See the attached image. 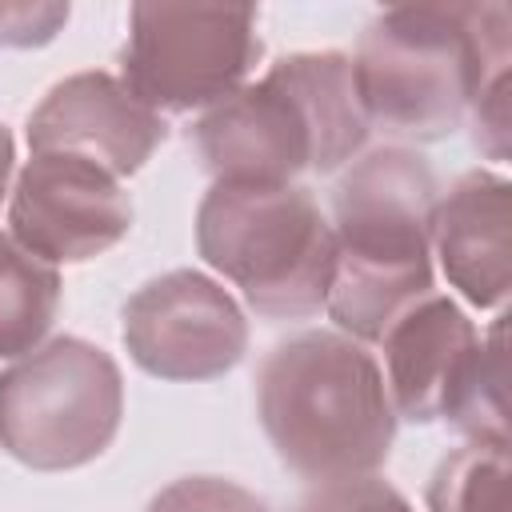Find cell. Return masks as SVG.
Here are the masks:
<instances>
[{"label":"cell","mask_w":512,"mask_h":512,"mask_svg":"<svg viewBox=\"0 0 512 512\" xmlns=\"http://www.w3.org/2000/svg\"><path fill=\"white\" fill-rule=\"evenodd\" d=\"M512 64L508 4H400L360 36L352 80L372 128L404 140L452 136L472 100Z\"/></svg>","instance_id":"1"},{"label":"cell","mask_w":512,"mask_h":512,"mask_svg":"<svg viewBox=\"0 0 512 512\" xmlns=\"http://www.w3.org/2000/svg\"><path fill=\"white\" fill-rule=\"evenodd\" d=\"M436 200V172L420 152L400 144H384L356 156L336 180V264L324 312L356 344H376L400 312L436 292Z\"/></svg>","instance_id":"2"},{"label":"cell","mask_w":512,"mask_h":512,"mask_svg":"<svg viewBox=\"0 0 512 512\" xmlns=\"http://www.w3.org/2000/svg\"><path fill=\"white\" fill-rule=\"evenodd\" d=\"M352 56L296 52L196 120V152L224 184H292L300 172H336L368 144Z\"/></svg>","instance_id":"3"},{"label":"cell","mask_w":512,"mask_h":512,"mask_svg":"<svg viewBox=\"0 0 512 512\" xmlns=\"http://www.w3.org/2000/svg\"><path fill=\"white\" fill-rule=\"evenodd\" d=\"M256 412L276 456L304 480L372 476L396 440L376 356L344 332H296L256 372Z\"/></svg>","instance_id":"4"},{"label":"cell","mask_w":512,"mask_h":512,"mask_svg":"<svg viewBox=\"0 0 512 512\" xmlns=\"http://www.w3.org/2000/svg\"><path fill=\"white\" fill-rule=\"evenodd\" d=\"M196 248L272 320H308L324 308L336 236L300 184L212 180L196 208Z\"/></svg>","instance_id":"5"},{"label":"cell","mask_w":512,"mask_h":512,"mask_svg":"<svg viewBox=\"0 0 512 512\" xmlns=\"http://www.w3.org/2000/svg\"><path fill=\"white\" fill-rule=\"evenodd\" d=\"M124 376L116 360L56 336L0 372V448L36 472L92 464L120 432Z\"/></svg>","instance_id":"6"},{"label":"cell","mask_w":512,"mask_h":512,"mask_svg":"<svg viewBox=\"0 0 512 512\" xmlns=\"http://www.w3.org/2000/svg\"><path fill=\"white\" fill-rule=\"evenodd\" d=\"M260 52L248 4H132L120 84L152 112H208L248 84Z\"/></svg>","instance_id":"7"},{"label":"cell","mask_w":512,"mask_h":512,"mask_svg":"<svg viewBox=\"0 0 512 512\" xmlns=\"http://www.w3.org/2000/svg\"><path fill=\"white\" fill-rule=\"evenodd\" d=\"M124 348L160 380H216L248 348L240 304L204 272L176 268L148 280L124 304Z\"/></svg>","instance_id":"8"},{"label":"cell","mask_w":512,"mask_h":512,"mask_svg":"<svg viewBox=\"0 0 512 512\" xmlns=\"http://www.w3.org/2000/svg\"><path fill=\"white\" fill-rule=\"evenodd\" d=\"M128 228L132 200L120 180L76 156L32 152L8 192V236L52 268L108 252Z\"/></svg>","instance_id":"9"},{"label":"cell","mask_w":512,"mask_h":512,"mask_svg":"<svg viewBox=\"0 0 512 512\" xmlns=\"http://www.w3.org/2000/svg\"><path fill=\"white\" fill-rule=\"evenodd\" d=\"M164 136V116L136 100L120 76L108 72H76L60 80L28 116L32 152L76 156L116 180L140 172Z\"/></svg>","instance_id":"10"},{"label":"cell","mask_w":512,"mask_h":512,"mask_svg":"<svg viewBox=\"0 0 512 512\" xmlns=\"http://www.w3.org/2000/svg\"><path fill=\"white\" fill-rule=\"evenodd\" d=\"M432 252L472 308H500L512 288V184L464 172L432 212Z\"/></svg>","instance_id":"11"},{"label":"cell","mask_w":512,"mask_h":512,"mask_svg":"<svg viewBox=\"0 0 512 512\" xmlns=\"http://www.w3.org/2000/svg\"><path fill=\"white\" fill-rule=\"evenodd\" d=\"M476 340H480L476 324L444 292H428L408 312H400L388 324V332L376 340L384 352L380 372L396 420H412V424L440 420Z\"/></svg>","instance_id":"12"},{"label":"cell","mask_w":512,"mask_h":512,"mask_svg":"<svg viewBox=\"0 0 512 512\" xmlns=\"http://www.w3.org/2000/svg\"><path fill=\"white\" fill-rule=\"evenodd\" d=\"M60 312V272L0 232V360L44 344Z\"/></svg>","instance_id":"13"},{"label":"cell","mask_w":512,"mask_h":512,"mask_svg":"<svg viewBox=\"0 0 512 512\" xmlns=\"http://www.w3.org/2000/svg\"><path fill=\"white\" fill-rule=\"evenodd\" d=\"M468 444L508 448V356H504V316L492 320L488 336L476 340L468 364L460 368L444 416Z\"/></svg>","instance_id":"14"},{"label":"cell","mask_w":512,"mask_h":512,"mask_svg":"<svg viewBox=\"0 0 512 512\" xmlns=\"http://www.w3.org/2000/svg\"><path fill=\"white\" fill-rule=\"evenodd\" d=\"M428 512H508V448L448 452L428 480Z\"/></svg>","instance_id":"15"},{"label":"cell","mask_w":512,"mask_h":512,"mask_svg":"<svg viewBox=\"0 0 512 512\" xmlns=\"http://www.w3.org/2000/svg\"><path fill=\"white\" fill-rule=\"evenodd\" d=\"M148 512H272L256 492L224 476H184L160 488Z\"/></svg>","instance_id":"16"},{"label":"cell","mask_w":512,"mask_h":512,"mask_svg":"<svg viewBox=\"0 0 512 512\" xmlns=\"http://www.w3.org/2000/svg\"><path fill=\"white\" fill-rule=\"evenodd\" d=\"M68 16L72 8L56 0H0V48H44Z\"/></svg>","instance_id":"17"},{"label":"cell","mask_w":512,"mask_h":512,"mask_svg":"<svg viewBox=\"0 0 512 512\" xmlns=\"http://www.w3.org/2000/svg\"><path fill=\"white\" fill-rule=\"evenodd\" d=\"M300 512H412V504L376 476H356V480H336V484H320Z\"/></svg>","instance_id":"18"},{"label":"cell","mask_w":512,"mask_h":512,"mask_svg":"<svg viewBox=\"0 0 512 512\" xmlns=\"http://www.w3.org/2000/svg\"><path fill=\"white\" fill-rule=\"evenodd\" d=\"M472 128H476V148L488 160H508V140H512V116H508V76L492 80L468 108Z\"/></svg>","instance_id":"19"},{"label":"cell","mask_w":512,"mask_h":512,"mask_svg":"<svg viewBox=\"0 0 512 512\" xmlns=\"http://www.w3.org/2000/svg\"><path fill=\"white\" fill-rule=\"evenodd\" d=\"M12 160H16V144H12V132L0 124V204L8 196V180H12Z\"/></svg>","instance_id":"20"}]
</instances>
